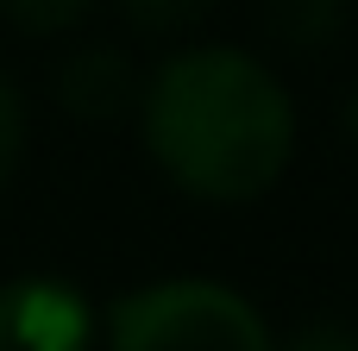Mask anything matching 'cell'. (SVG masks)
<instances>
[{
    "instance_id": "cell-5",
    "label": "cell",
    "mask_w": 358,
    "mask_h": 351,
    "mask_svg": "<svg viewBox=\"0 0 358 351\" xmlns=\"http://www.w3.org/2000/svg\"><path fill=\"white\" fill-rule=\"evenodd\" d=\"M264 25L289 50H327L346 31V0H264Z\"/></svg>"
},
{
    "instance_id": "cell-9",
    "label": "cell",
    "mask_w": 358,
    "mask_h": 351,
    "mask_svg": "<svg viewBox=\"0 0 358 351\" xmlns=\"http://www.w3.org/2000/svg\"><path fill=\"white\" fill-rule=\"evenodd\" d=\"M277 351H358V333L346 320H302Z\"/></svg>"
},
{
    "instance_id": "cell-8",
    "label": "cell",
    "mask_w": 358,
    "mask_h": 351,
    "mask_svg": "<svg viewBox=\"0 0 358 351\" xmlns=\"http://www.w3.org/2000/svg\"><path fill=\"white\" fill-rule=\"evenodd\" d=\"M19 157H25V100H19L13 75L0 69V188L13 182Z\"/></svg>"
},
{
    "instance_id": "cell-10",
    "label": "cell",
    "mask_w": 358,
    "mask_h": 351,
    "mask_svg": "<svg viewBox=\"0 0 358 351\" xmlns=\"http://www.w3.org/2000/svg\"><path fill=\"white\" fill-rule=\"evenodd\" d=\"M346 132H352V144H358V88H352V100H346Z\"/></svg>"
},
{
    "instance_id": "cell-7",
    "label": "cell",
    "mask_w": 358,
    "mask_h": 351,
    "mask_svg": "<svg viewBox=\"0 0 358 351\" xmlns=\"http://www.w3.org/2000/svg\"><path fill=\"white\" fill-rule=\"evenodd\" d=\"M94 0H0V19L31 31V38H50V31H69Z\"/></svg>"
},
{
    "instance_id": "cell-3",
    "label": "cell",
    "mask_w": 358,
    "mask_h": 351,
    "mask_svg": "<svg viewBox=\"0 0 358 351\" xmlns=\"http://www.w3.org/2000/svg\"><path fill=\"white\" fill-rule=\"evenodd\" d=\"M94 308L76 283L19 276L0 283V351H88Z\"/></svg>"
},
{
    "instance_id": "cell-2",
    "label": "cell",
    "mask_w": 358,
    "mask_h": 351,
    "mask_svg": "<svg viewBox=\"0 0 358 351\" xmlns=\"http://www.w3.org/2000/svg\"><path fill=\"white\" fill-rule=\"evenodd\" d=\"M107 351H277L264 314L208 276H164L107 308Z\"/></svg>"
},
{
    "instance_id": "cell-4",
    "label": "cell",
    "mask_w": 358,
    "mask_h": 351,
    "mask_svg": "<svg viewBox=\"0 0 358 351\" xmlns=\"http://www.w3.org/2000/svg\"><path fill=\"white\" fill-rule=\"evenodd\" d=\"M50 88H57L63 113H76V119H120V113L138 107V94H145L138 75H132V63H126L120 50H107V44L69 50V57L57 63Z\"/></svg>"
},
{
    "instance_id": "cell-6",
    "label": "cell",
    "mask_w": 358,
    "mask_h": 351,
    "mask_svg": "<svg viewBox=\"0 0 358 351\" xmlns=\"http://www.w3.org/2000/svg\"><path fill=\"white\" fill-rule=\"evenodd\" d=\"M120 13H126L138 31H151V38H176V31H189V25H201V19L214 13V0H120Z\"/></svg>"
},
{
    "instance_id": "cell-1",
    "label": "cell",
    "mask_w": 358,
    "mask_h": 351,
    "mask_svg": "<svg viewBox=\"0 0 358 351\" xmlns=\"http://www.w3.org/2000/svg\"><path fill=\"white\" fill-rule=\"evenodd\" d=\"M138 113L157 170L214 207H239L277 188L296 151L289 88L239 44H195L164 57L138 94Z\"/></svg>"
}]
</instances>
